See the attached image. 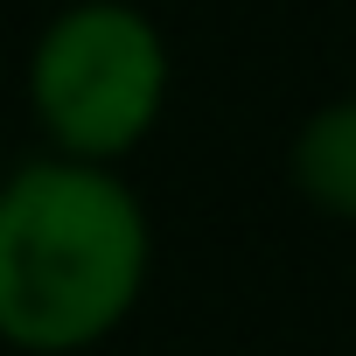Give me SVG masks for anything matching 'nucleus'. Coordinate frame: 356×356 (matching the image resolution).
Here are the masks:
<instances>
[{
  "instance_id": "f257e3e1",
  "label": "nucleus",
  "mask_w": 356,
  "mask_h": 356,
  "mask_svg": "<svg viewBox=\"0 0 356 356\" xmlns=\"http://www.w3.org/2000/svg\"><path fill=\"white\" fill-rule=\"evenodd\" d=\"M147 210L112 161H29L0 182V342L77 356L105 342L147 286Z\"/></svg>"
},
{
  "instance_id": "f03ea898",
  "label": "nucleus",
  "mask_w": 356,
  "mask_h": 356,
  "mask_svg": "<svg viewBox=\"0 0 356 356\" xmlns=\"http://www.w3.org/2000/svg\"><path fill=\"white\" fill-rule=\"evenodd\" d=\"M29 105L56 140V154H77V161L133 154L168 105L161 29L126 0L63 8L29 56Z\"/></svg>"
},
{
  "instance_id": "7ed1b4c3",
  "label": "nucleus",
  "mask_w": 356,
  "mask_h": 356,
  "mask_svg": "<svg viewBox=\"0 0 356 356\" xmlns=\"http://www.w3.org/2000/svg\"><path fill=\"white\" fill-rule=\"evenodd\" d=\"M286 175H293V189H300L314 210L356 224V98L321 105V112L293 133Z\"/></svg>"
}]
</instances>
